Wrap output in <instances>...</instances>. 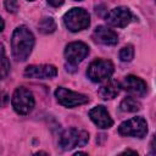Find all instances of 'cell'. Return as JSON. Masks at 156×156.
<instances>
[{
	"mask_svg": "<svg viewBox=\"0 0 156 156\" xmlns=\"http://www.w3.org/2000/svg\"><path fill=\"white\" fill-rule=\"evenodd\" d=\"M34 46V35L27 26H18L11 37V54L16 61H26Z\"/></svg>",
	"mask_w": 156,
	"mask_h": 156,
	"instance_id": "cell-1",
	"label": "cell"
},
{
	"mask_svg": "<svg viewBox=\"0 0 156 156\" xmlns=\"http://www.w3.org/2000/svg\"><path fill=\"white\" fill-rule=\"evenodd\" d=\"M63 23L71 32H79L89 27L90 16L87 10L82 7H73L63 16Z\"/></svg>",
	"mask_w": 156,
	"mask_h": 156,
	"instance_id": "cell-2",
	"label": "cell"
},
{
	"mask_svg": "<svg viewBox=\"0 0 156 156\" xmlns=\"http://www.w3.org/2000/svg\"><path fill=\"white\" fill-rule=\"evenodd\" d=\"M115 72V66L110 60L98 58L93 61L87 71L88 78L94 83H101L111 78Z\"/></svg>",
	"mask_w": 156,
	"mask_h": 156,
	"instance_id": "cell-3",
	"label": "cell"
},
{
	"mask_svg": "<svg viewBox=\"0 0 156 156\" xmlns=\"http://www.w3.org/2000/svg\"><path fill=\"white\" fill-rule=\"evenodd\" d=\"M11 104L13 110L18 115H28L33 110L35 105V100L29 89L24 87H20L13 91Z\"/></svg>",
	"mask_w": 156,
	"mask_h": 156,
	"instance_id": "cell-4",
	"label": "cell"
},
{
	"mask_svg": "<svg viewBox=\"0 0 156 156\" xmlns=\"http://www.w3.org/2000/svg\"><path fill=\"white\" fill-rule=\"evenodd\" d=\"M89 140V133L77 128L66 129L58 139V145L62 150H72L78 146H84Z\"/></svg>",
	"mask_w": 156,
	"mask_h": 156,
	"instance_id": "cell-5",
	"label": "cell"
},
{
	"mask_svg": "<svg viewBox=\"0 0 156 156\" xmlns=\"http://www.w3.org/2000/svg\"><path fill=\"white\" fill-rule=\"evenodd\" d=\"M118 133L123 136L144 138L147 134V123L144 117L136 116L121 123L118 127Z\"/></svg>",
	"mask_w": 156,
	"mask_h": 156,
	"instance_id": "cell-6",
	"label": "cell"
},
{
	"mask_svg": "<svg viewBox=\"0 0 156 156\" xmlns=\"http://www.w3.org/2000/svg\"><path fill=\"white\" fill-rule=\"evenodd\" d=\"M55 98L65 107H76L79 105H84L89 101V98L84 94L72 91L69 89H66L63 87H58L55 90Z\"/></svg>",
	"mask_w": 156,
	"mask_h": 156,
	"instance_id": "cell-7",
	"label": "cell"
},
{
	"mask_svg": "<svg viewBox=\"0 0 156 156\" xmlns=\"http://www.w3.org/2000/svg\"><path fill=\"white\" fill-rule=\"evenodd\" d=\"M89 54V46L83 41H72L65 49V58L66 61L76 66L80 63Z\"/></svg>",
	"mask_w": 156,
	"mask_h": 156,
	"instance_id": "cell-8",
	"label": "cell"
},
{
	"mask_svg": "<svg viewBox=\"0 0 156 156\" xmlns=\"http://www.w3.org/2000/svg\"><path fill=\"white\" fill-rule=\"evenodd\" d=\"M132 18H133L132 12L126 6L115 7V9H112L106 15L107 24H110L112 27H116V28H124V27H127L130 23Z\"/></svg>",
	"mask_w": 156,
	"mask_h": 156,
	"instance_id": "cell-9",
	"label": "cell"
},
{
	"mask_svg": "<svg viewBox=\"0 0 156 156\" xmlns=\"http://www.w3.org/2000/svg\"><path fill=\"white\" fill-rule=\"evenodd\" d=\"M56 74L57 68L52 65H30L24 69V77L34 79H50Z\"/></svg>",
	"mask_w": 156,
	"mask_h": 156,
	"instance_id": "cell-10",
	"label": "cell"
},
{
	"mask_svg": "<svg viewBox=\"0 0 156 156\" xmlns=\"http://www.w3.org/2000/svg\"><path fill=\"white\" fill-rule=\"evenodd\" d=\"M119 87L134 96H144L147 91L146 83L136 76H127L123 82L119 83Z\"/></svg>",
	"mask_w": 156,
	"mask_h": 156,
	"instance_id": "cell-11",
	"label": "cell"
},
{
	"mask_svg": "<svg viewBox=\"0 0 156 156\" xmlns=\"http://www.w3.org/2000/svg\"><path fill=\"white\" fill-rule=\"evenodd\" d=\"M89 117L93 121V123L101 129H107V128L112 127V124H113V121H112L110 113L102 105H98V106L93 107L89 111Z\"/></svg>",
	"mask_w": 156,
	"mask_h": 156,
	"instance_id": "cell-12",
	"label": "cell"
},
{
	"mask_svg": "<svg viewBox=\"0 0 156 156\" xmlns=\"http://www.w3.org/2000/svg\"><path fill=\"white\" fill-rule=\"evenodd\" d=\"M93 39L98 44L102 45H116L118 43V35L115 30L106 26H98L93 32Z\"/></svg>",
	"mask_w": 156,
	"mask_h": 156,
	"instance_id": "cell-13",
	"label": "cell"
},
{
	"mask_svg": "<svg viewBox=\"0 0 156 156\" xmlns=\"http://www.w3.org/2000/svg\"><path fill=\"white\" fill-rule=\"evenodd\" d=\"M119 83L116 80H110L107 79V82L100 87L99 89V95L104 99V100H110L113 99L118 95L119 93Z\"/></svg>",
	"mask_w": 156,
	"mask_h": 156,
	"instance_id": "cell-14",
	"label": "cell"
},
{
	"mask_svg": "<svg viewBox=\"0 0 156 156\" xmlns=\"http://www.w3.org/2000/svg\"><path fill=\"white\" fill-rule=\"evenodd\" d=\"M140 107H141L140 102L132 96L124 98L119 104V110L122 112H136L140 110Z\"/></svg>",
	"mask_w": 156,
	"mask_h": 156,
	"instance_id": "cell-15",
	"label": "cell"
},
{
	"mask_svg": "<svg viewBox=\"0 0 156 156\" xmlns=\"http://www.w3.org/2000/svg\"><path fill=\"white\" fill-rule=\"evenodd\" d=\"M38 28L43 34H51L56 30V22L52 17H43L38 23Z\"/></svg>",
	"mask_w": 156,
	"mask_h": 156,
	"instance_id": "cell-16",
	"label": "cell"
},
{
	"mask_svg": "<svg viewBox=\"0 0 156 156\" xmlns=\"http://www.w3.org/2000/svg\"><path fill=\"white\" fill-rule=\"evenodd\" d=\"M10 71V62L5 52L4 45L0 43V79H4Z\"/></svg>",
	"mask_w": 156,
	"mask_h": 156,
	"instance_id": "cell-17",
	"label": "cell"
},
{
	"mask_svg": "<svg viewBox=\"0 0 156 156\" xmlns=\"http://www.w3.org/2000/svg\"><path fill=\"white\" fill-rule=\"evenodd\" d=\"M133 57H134V46L132 44H127L119 50V60L121 61L129 62L133 60Z\"/></svg>",
	"mask_w": 156,
	"mask_h": 156,
	"instance_id": "cell-18",
	"label": "cell"
},
{
	"mask_svg": "<svg viewBox=\"0 0 156 156\" xmlns=\"http://www.w3.org/2000/svg\"><path fill=\"white\" fill-rule=\"evenodd\" d=\"M4 5H5L6 11H9L11 13L17 12V10H18V1L17 0H5Z\"/></svg>",
	"mask_w": 156,
	"mask_h": 156,
	"instance_id": "cell-19",
	"label": "cell"
},
{
	"mask_svg": "<svg viewBox=\"0 0 156 156\" xmlns=\"http://www.w3.org/2000/svg\"><path fill=\"white\" fill-rule=\"evenodd\" d=\"M65 2V0H48V4L52 7H58Z\"/></svg>",
	"mask_w": 156,
	"mask_h": 156,
	"instance_id": "cell-20",
	"label": "cell"
},
{
	"mask_svg": "<svg viewBox=\"0 0 156 156\" xmlns=\"http://www.w3.org/2000/svg\"><path fill=\"white\" fill-rule=\"evenodd\" d=\"M4 28H5V22H4V20L0 17V32H2Z\"/></svg>",
	"mask_w": 156,
	"mask_h": 156,
	"instance_id": "cell-21",
	"label": "cell"
},
{
	"mask_svg": "<svg viewBox=\"0 0 156 156\" xmlns=\"http://www.w3.org/2000/svg\"><path fill=\"white\" fill-rule=\"evenodd\" d=\"M122 154H134V155H136V151H132V150H126V151H123Z\"/></svg>",
	"mask_w": 156,
	"mask_h": 156,
	"instance_id": "cell-22",
	"label": "cell"
},
{
	"mask_svg": "<svg viewBox=\"0 0 156 156\" xmlns=\"http://www.w3.org/2000/svg\"><path fill=\"white\" fill-rule=\"evenodd\" d=\"M1 99H2V98H1V93H0V105H1Z\"/></svg>",
	"mask_w": 156,
	"mask_h": 156,
	"instance_id": "cell-23",
	"label": "cell"
},
{
	"mask_svg": "<svg viewBox=\"0 0 156 156\" xmlns=\"http://www.w3.org/2000/svg\"><path fill=\"white\" fill-rule=\"evenodd\" d=\"M28 1H34V0H28Z\"/></svg>",
	"mask_w": 156,
	"mask_h": 156,
	"instance_id": "cell-24",
	"label": "cell"
},
{
	"mask_svg": "<svg viewBox=\"0 0 156 156\" xmlns=\"http://www.w3.org/2000/svg\"><path fill=\"white\" fill-rule=\"evenodd\" d=\"M77 1H79V0H77Z\"/></svg>",
	"mask_w": 156,
	"mask_h": 156,
	"instance_id": "cell-25",
	"label": "cell"
}]
</instances>
